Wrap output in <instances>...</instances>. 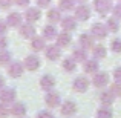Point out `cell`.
<instances>
[{"label":"cell","mask_w":121,"mask_h":118,"mask_svg":"<svg viewBox=\"0 0 121 118\" xmlns=\"http://www.w3.org/2000/svg\"><path fill=\"white\" fill-rule=\"evenodd\" d=\"M80 44H81L83 49L94 48V37L89 35V34H81V35H80Z\"/></svg>","instance_id":"cell-22"},{"label":"cell","mask_w":121,"mask_h":118,"mask_svg":"<svg viewBox=\"0 0 121 118\" xmlns=\"http://www.w3.org/2000/svg\"><path fill=\"white\" fill-rule=\"evenodd\" d=\"M72 87H74V91H77V92H86L89 89V80L86 77H83V75H80V77H77L74 80Z\"/></svg>","instance_id":"cell-10"},{"label":"cell","mask_w":121,"mask_h":118,"mask_svg":"<svg viewBox=\"0 0 121 118\" xmlns=\"http://www.w3.org/2000/svg\"><path fill=\"white\" fill-rule=\"evenodd\" d=\"M51 2L52 0H37V5H39V8H48L51 5Z\"/></svg>","instance_id":"cell-39"},{"label":"cell","mask_w":121,"mask_h":118,"mask_svg":"<svg viewBox=\"0 0 121 118\" xmlns=\"http://www.w3.org/2000/svg\"><path fill=\"white\" fill-rule=\"evenodd\" d=\"M110 49L115 54H121V39H113L110 43Z\"/></svg>","instance_id":"cell-32"},{"label":"cell","mask_w":121,"mask_h":118,"mask_svg":"<svg viewBox=\"0 0 121 118\" xmlns=\"http://www.w3.org/2000/svg\"><path fill=\"white\" fill-rule=\"evenodd\" d=\"M94 9L101 15H106L112 11V3L110 0H94Z\"/></svg>","instance_id":"cell-2"},{"label":"cell","mask_w":121,"mask_h":118,"mask_svg":"<svg viewBox=\"0 0 121 118\" xmlns=\"http://www.w3.org/2000/svg\"><path fill=\"white\" fill-rule=\"evenodd\" d=\"M3 87H5V78H3V77H0V91H2Z\"/></svg>","instance_id":"cell-43"},{"label":"cell","mask_w":121,"mask_h":118,"mask_svg":"<svg viewBox=\"0 0 121 118\" xmlns=\"http://www.w3.org/2000/svg\"><path fill=\"white\" fill-rule=\"evenodd\" d=\"M9 115V110H8V107H6V104H0V118H6Z\"/></svg>","instance_id":"cell-35"},{"label":"cell","mask_w":121,"mask_h":118,"mask_svg":"<svg viewBox=\"0 0 121 118\" xmlns=\"http://www.w3.org/2000/svg\"><path fill=\"white\" fill-rule=\"evenodd\" d=\"M83 68H84V72H87V74H95V72L98 71V61H97V58L86 60Z\"/></svg>","instance_id":"cell-19"},{"label":"cell","mask_w":121,"mask_h":118,"mask_svg":"<svg viewBox=\"0 0 121 118\" xmlns=\"http://www.w3.org/2000/svg\"><path fill=\"white\" fill-rule=\"evenodd\" d=\"M6 44H8V40H6L3 35H0V51H5Z\"/></svg>","instance_id":"cell-42"},{"label":"cell","mask_w":121,"mask_h":118,"mask_svg":"<svg viewBox=\"0 0 121 118\" xmlns=\"http://www.w3.org/2000/svg\"><path fill=\"white\" fill-rule=\"evenodd\" d=\"M44 55H46V58H48V60H51V61H55V60H58V58H60V55H61L60 46H58V44L46 46V48H44Z\"/></svg>","instance_id":"cell-6"},{"label":"cell","mask_w":121,"mask_h":118,"mask_svg":"<svg viewBox=\"0 0 121 118\" xmlns=\"http://www.w3.org/2000/svg\"><path fill=\"white\" fill-rule=\"evenodd\" d=\"M22 14H18V12H11V14L6 17V23H8V26L11 28H20L22 26Z\"/></svg>","instance_id":"cell-13"},{"label":"cell","mask_w":121,"mask_h":118,"mask_svg":"<svg viewBox=\"0 0 121 118\" xmlns=\"http://www.w3.org/2000/svg\"><path fill=\"white\" fill-rule=\"evenodd\" d=\"M92 54H94V58H104L106 57V48L101 46V44H97V46L92 48Z\"/></svg>","instance_id":"cell-27"},{"label":"cell","mask_w":121,"mask_h":118,"mask_svg":"<svg viewBox=\"0 0 121 118\" xmlns=\"http://www.w3.org/2000/svg\"><path fill=\"white\" fill-rule=\"evenodd\" d=\"M61 28L66 31V32L74 31L75 28H77V18L75 17H65V18H61Z\"/></svg>","instance_id":"cell-16"},{"label":"cell","mask_w":121,"mask_h":118,"mask_svg":"<svg viewBox=\"0 0 121 118\" xmlns=\"http://www.w3.org/2000/svg\"><path fill=\"white\" fill-rule=\"evenodd\" d=\"M37 118H54V117H52V114L48 112V110H41V112L37 114Z\"/></svg>","instance_id":"cell-37"},{"label":"cell","mask_w":121,"mask_h":118,"mask_svg":"<svg viewBox=\"0 0 121 118\" xmlns=\"http://www.w3.org/2000/svg\"><path fill=\"white\" fill-rule=\"evenodd\" d=\"M23 66L28 71H37L40 68V58L37 55H28L23 61Z\"/></svg>","instance_id":"cell-9"},{"label":"cell","mask_w":121,"mask_h":118,"mask_svg":"<svg viewBox=\"0 0 121 118\" xmlns=\"http://www.w3.org/2000/svg\"><path fill=\"white\" fill-rule=\"evenodd\" d=\"M112 14H113V18L121 20V3H120V5H117L115 8H112Z\"/></svg>","instance_id":"cell-34"},{"label":"cell","mask_w":121,"mask_h":118,"mask_svg":"<svg viewBox=\"0 0 121 118\" xmlns=\"http://www.w3.org/2000/svg\"><path fill=\"white\" fill-rule=\"evenodd\" d=\"M110 92H112L115 97H121V83H118V81H115L112 86H110V89H109Z\"/></svg>","instance_id":"cell-33"},{"label":"cell","mask_w":121,"mask_h":118,"mask_svg":"<svg viewBox=\"0 0 121 118\" xmlns=\"http://www.w3.org/2000/svg\"><path fill=\"white\" fill-rule=\"evenodd\" d=\"M72 58H74L75 61H86V58H87L86 49H83V48H78V49H75L74 54H72Z\"/></svg>","instance_id":"cell-26"},{"label":"cell","mask_w":121,"mask_h":118,"mask_svg":"<svg viewBox=\"0 0 121 118\" xmlns=\"http://www.w3.org/2000/svg\"><path fill=\"white\" fill-rule=\"evenodd\" d=\"M77 2H80V3H83V2H86V0H77Z\"/></svg>","instance_id":"cell-44"},{"label":"cell","mask_w":121,"mask_h":118,"mask_svg":"<svg viewBox=\"0 0 121 118\" xmlns=\"http://www.w3.org/2000/svg\"><path fill=\"white\" fill-rule=\"evenodd\" d=\"M91 35L94 37V39H98V40L106 39V35H107L106 25H103V23H94V25H92V28H91Z\"/></svg>","instance_id":"cell-3"},{"label":"cell","mask_w":121,"mask_h":118,"mask_svg":"<svg viewBox=\"0 0 121 118\" xmlns=\"http://www.w3.org/2000/svg\"><path fill=\"white\" fill-rule=\"evenodd\" d=\"M12 3H14V0H0V8L6 9V8H9Z\"/></svg>","instance_id":"cell-38"},{"label":"cell","mask_w":121,"mask_h":118,"mask_svg":"<svg viewBox=\"0 0 121 118\" xmlns=\"http://www.w3.org/2000/svg\"><path fill=\"white\" fill-rule=\"evenodd\" d=\"M20 35L23 37V39H32V37H35V28L32 26V23H22L20 26Z\"/></svg>","instance_id":"cell-11"},{"label":"cell","mask_w":121,"mask_h":118,"mask_svg":"<svg viewBox=\"0 0 121 118\" xmlns=\"http://www.w3.org/2000/svg\"><path fill=\"white\" fill-rule=\"evenodd\" d=\"M57 29L54 25H46V26L43 28V37L48 40H52V39H57Z\"/></svg>","instance_id":"cell-21"},{"label":"cell","mask_w":121,"mask_h":118,"mask_svg":"<svg viewBox=\"0 0 121 118\" xmlns=\"http://www.w3.org/2000/svg\"><path fill=\"white\" fill-rule=\"evenodd\" d=\"M29 2L31 0H14V3L17 6H22V8H26L28 5H29Z\"/></svg>","instance_id":"cell-41"},{"label":"cell","mask_w":121,"mask_h":118,"mask_svg":"<svg viewBox=\"0 0 121 118\" xmlns=\"http://www.w3.org/2000/svg\"><path fill=\"white\" fill-rule=\"evenodd\" d=\"M112 117H113V114L107 106H104V107L97 110V118H112Z\"/></svg>","instance_id":"cell-28"},{"label":"cell","mask_w":121,"mask_h":118,"mask_svg":"<svg viewBox=\"0 0 121 118\" xmlns=\"http://www.w3.org/2000/svg\"><path fill=\"white\" fill-rule=\"evenodd\" d=\"M89 17H91V9H89L86 5H80L77 9H75V18H77V20L86 22Z\"/></svg>","instance_id":"cell-15"},{"label":"cell","mask_w":121,"mask_h":118,"mask_svg":"<svg viewBox=\"0 0 121 118\" xmlns=\"http://www.w3.org/2000/svg\"><path fill=\"white\" fill-rule=\"evenodd\" d=\"M54 86H55V78L52 77V75H43V77L40 78V87L43 89V91H52Z\"/></svg>","instance_id":"cell-12"},{"label":"cell","mask_w":121,"mask_h":118,"mask_svg":"<svg viewBox=\"0 0 121 118\" xmlns=\"http://www.w3.org/2000/svg\"><path fill=\"white\" fill-rule=\"evenodd\" d=\"M11 63V54L8 51H0V66H9Z\"/></svg>","instance_id":"cell-30"},{"label":"cell","mask_w":121,"mask_h":118,"mask_svg":"<svg viewBox=\"0 0 121 118\" xmlns=\"http://www.w3.org/2000/svg\"><path fill=\"white\" fill-rule=\"evenodd\" d=\"M77 104L74 103V101H71V100H68V101H65V103L61 104V115L63 117H66V118H71V117H74L75 114H77Z\"/></svg>","instance_id":"cell-4"},{"label":"cell","mask_w":121,"mask_h":118,"mask_svg":"<svg viewBox=\"0 0 121 118\" xmlns=\"http://www.w3.org/2000/svg\"><path fill=\"white\" fill-rule=\"evenodd\" d=\"M6 28H8V23H6V20L0 18V35H3V34L6 32Z\"/></svg>","instance_id":"cell-36"},{"label":"cell","mask_w":121,"mask_h":118,"mask_svg":"<svg viewBox=\"0 0 121 118\" xmlns=\"http://www.w3.org/2000/svg\"><path fill=\"white\" fill-rule=\"evenodd\" d=\"M58 5H60L58 8L61 9V11H71V9H74L75 0H60Z\"/></svg>","instance_id":"cell-29"},{"label":"cell","mask_w":121,"mask_h":118,"mask_svg":"<svg viewBox=\"0 0 121 118\" xmlns=\"http://www.w3.org/2000/svg\"><path fill=\"white\" fill-rule=\"evenodd\" d=\"M92 83H94L95 87H104L109 83V74L107 72H95Z\"/></svg>","instance_id":"cell-8"},{"label":"cell","mask_w":121,"mask_h":118,"mask_svg":"<svg viewBox=\"0 0 121 118\" xmlns=\"http://www.w3.org/2000/svg\"><path fill=\"white\" fill-rule=\"evenodd\" d=\"M41 17V12L39 8H28L26 12H25V18H26L29 23H34V22H39Z\"/></svg>","instance_id":"cell-14"},{"label":"cell","mask_w":121,"mask_h":118,"mask_svg":"<svg viewBox=\"0 0 121 118\" xmlns=\"http://www.w3.org/2000/svg\"><path fill=\"white\" fill-rule=\"evenodd\" d=\"M23 71H25V66L18 61L9 63V66H8V74H9V77H12V78H20L22 75H23Z\"/></svg>","instance_id":"cell-5"},{"label":"cell","mask_w":121,"mask_h":118,"mask_svg":"<svg viewBox=\"0 0 121 118\" xmlns=\"http://www.w3.org/2000/svg\"><path fill=\"white\" fill-rule=\"evenodd\" d=\"M113 78H115V81L121 83V68H117L113 71Z\"/></svg>","instance_id":"cell-40"},{"label":"cell","mask_w":121,"mask_h":118,"mask_svg":"<svg viewBox=\"0 0 121 118\" xmlns=\"http://www.w3.org/2000/svg\"><path fill=\"white\" fill-rule=\"evenodd\" d=\"M44 101H46V104L49 107H57L60 103H61V97H60L58 92L55 91H49L46 94V97H44Z\"/></svg>","instance_id":"cell-7"},{"label":"cell","mask_w":121,"mask_h":118,"mask_svg":"<svg viewBox=\"0 0 121 118\" xmlns=\"http://www.w3.org/2000/svg\"><path fill=\"white\" fill-rule=\"evenodd\" d=\"M57 44H58L60 48H66L71 44V35H69V32H61L57 35Z\"/></svg>","instance_id":"cell-20"},{"label":"cell","mask_w":121,"mask_h":118,"mask_svg":"<svg viewBox=\"0 0 121 118\" xmlns=\"http://www.w3.org/2000/svg\"><path fill=\"white\" fill-rule=\"evenodd\" d=\"M106 28H107V31H110V32H117V31L120 29L118 20H117V18H109V20L106 22Z\"/></svg>","instance_id":"cell-31"},{"label":"cell","mask_w":121,"mask_h":118,"mask_svg":"<svg viewBox=\"0 0 121 118\" xmlns=\"http://www.w3.org/2000/svg\"><path fill=\"white\" fill-rule=\"evenodd\" d=\"M113 100H115V95L110 91H104L100 97V101L103 103V106H110V104L113 103Z\"/></svg>","instance_id":"cell-24"},{"label":"cell","mask_w":121,"mask_h":118,"mask_svg":"<svg viewBox=\"0 0 121 118\" xmlns=\"http://www.w3.org/2000/svg\"><path fill=\"white\" fill-rule=\"evenodd\" d=\"M11 114L17 118H23L26 115V106L23 103H14L11 107Z\"/></svg>","instance_id":"cell-17"},{"label":"cell","mask_w":121,"mask_h":118,"mask_svg":"<svg viewBox=\"0 0 121 118\" xmlns=\"http://www.w3.org/2000/svg\"><path fill=\"white\" fill-rule=\"evenodd\" d=\"M31 48H32L35 52H40L46 48V41H44V37H32V41H31Z\"/></svg>","instance_id":"cell-18"},{"label":"cell","mask_w":121,"mask_h":118,"mask_svg":"<svg viewBox=\"0 0 121 118\" xmlns=\"http://www.w3.org/2000/svg\"><path fill=\"white\" fill-rule=\"evenodd\" d=\"M48 20L51 23H57V22H61V14H60L58 8H52L48 11Z\"/></svg>","instance_id":"cell-23"},{"label":"cell","mask_w":121,"mask_h":118,"mask_svg":"<svg viewBox=\"0 0 121 118\" xmlns=\"http://www.w3.org/2000/svg\"><path fill=\"white\" fill-rule=\"evenodd\" d=\"M15 97H17V92H15V89H12V87H3L2 91H0V101H2L3 104L14 103Z\"/></svg>","instance_id":"cell-1"},{"label":"cell","mask_w":121,"mask_h":118,"mask_svg":"<svg viewBox=\"0 0 121 118\" xmlns=\"http://www.w3.org/2000/svg\"><path fill=\"white\" fill-rule=\"evenodd\" d=\"M63 69H65L66 72H74L75 68H77V61H75L74 58H71V57H68V58L63 60Z\"/></svg>","instance_id":"cell-25"}]
</instances>
